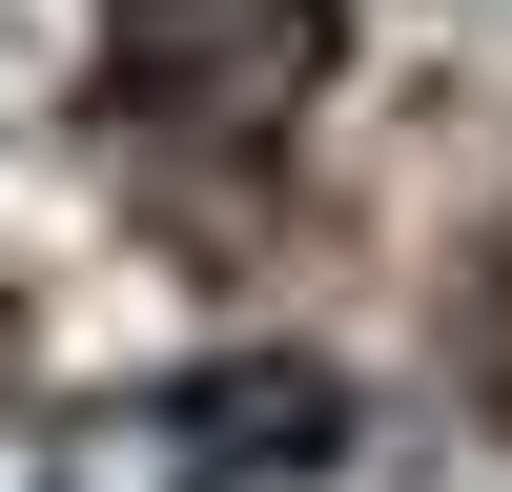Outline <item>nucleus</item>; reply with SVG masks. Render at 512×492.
<instances>
[{
    "label": "nucleus",
    "instance_id": "f257e3e1",
    "mask_svg": "<svg viewBox=\"0 0 512 492\" xmlns=\"http://www.w3.org/2000/svg\"><path fill=\"white\" fill-rule=\"evenodd\" d=\"M41 492H390V410L328 349H205V369L103 390L41 451Z\"/></svg>",
    "mask_w": 512,
    "mask_h": 492
},
{
    "label": "nucleus",
    "instance_id": "f03ea898",
    "mask_svg": "<svg viewBox=\"0 0 512 492\" xmlns=\"http://www.w3.org/2000/svg\"><path fill=\"white\" fill-rule=\"evenodd\" d=\"M328 0H123L103 21V123L144 144H267L287 103L328 82Z\"/></svg>",
    "mask_w": 512,
    "mask_h": 492
}]
</instances>
